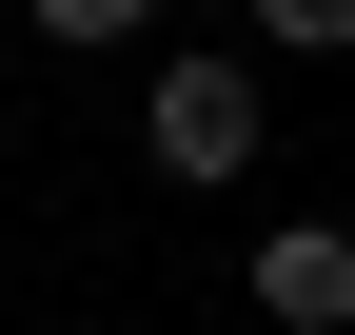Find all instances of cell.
Returning <instances> with one entry per match:
<instances>
[{
	"instance_id": "1",
	"label": "cell",
	"mask_w": 355,
	"mask_h": 335,
	"mask_svg": "<svg viewBox=\"0 0 355 335\" xmlns=\"http://www.w3.org/2000/svg\"><path fill=\"white\" fill-rule=\"evenodd\" d=\"M257 138H277V99H257V60H217V39H178V60L139 79V158H158V178L237 197V178H257Z\"/></svg>"
},
{
	"instance_id": "2",
	"label": "cell",
	"mask_w": 355,
	"mask_h": 335,
	"mask_svg": "<svg viewBox=\"0 0 355 335\" xmlns=\"http://www.w3.org/2000/svg\"><path fill=\"white\" fill-rule=\"evenodd\" d=\"M257 335H355V217H277L257 237Z\"/></svg>"
},
{
	"instance_id": "3",
	"label": "cell",
	"mask_w": 355,
	"mask_h": 335,
	"mask_svg": "<svg viewBox=\"0 0 355 335\" xmlns=\"http://www.w3.org/2000/svg\"><path fill=\"white\" fill-rule=\"evenodd\" d=\"M257 39H296V60H355V0H257Z\"/></svg>"
},
{
	"instance_id": "4",
	"label": "cell",
	"mask_w": 355,
	"mask_h": 335,
	"mask_svg": "<svg viewBox=\"0 0 355 335\" xmlns=\"http://www.w3.org/2000/svg\"><path fill=\"white\" fill-rule=\"evenodd\" d=\"M20 20H40V39H139L158 0H20Z\"/></svg>"
}]
</instances>
